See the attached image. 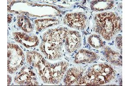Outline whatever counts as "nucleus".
Returning <instances> with one entry per match:
<instances>
[{"label": "nucleus", "mask_w": 130, "mask_h": 86, "mask_svg": "<svg viewBox=\"0 0 130 86\" xmlns=\"http://www.w3.org/2000/svg\"><path fill=\"white\" fill-rule=\"evenodd\" d=\"M104 54L110 63L116 66H122V57L121 55L108 46L105 48Z\"/></svg>", "instance_id": "0eeeda50"}, {"label": "nucleus", "mask_w": 130, "mask_h": 86, "mask_svg": "<svg viewBox=\"0 0 130 86\" xmlns=\"http://www.w3.org/2000/svg\"><path fill=\"white\" fill-rule=\"evenodd\" d=\"M115 43L117 47L122 50V37L118 36L115 39Z\"/></svg>", "instance_id": "1a4fd4ad"}, {"label": "nucleus", "mask_w": 130, "mask_h": 86, "mask_svg": "<svg viewBox=\"0 0 130 86\" xmlns=\"http://www.w3.org/2000/svg\"><path fill=\"white\" fill-rule=\"evenodd\" d=\"M85 69L80 67H74L70 68L65 74L64 82L66 85H71L75 83L83 74Z\"/></svg>", "instance_id": "423d86ee"}, {"label": "nucleus", "mask_w": 130, "mask_h": 86, "mask_svg": "<svg viewBox=\"0 0 130 86\" xmlns=\"http://www.w3.org/2000/svg\"><path fill=\"white\" fill-rule=\"evenodd\" d=\"M68 63L66 62H59L51 64L46 60L39 62L37 65L39 75L45 83L58 84L62 80L66 72Z\"/></svg>", "instance_id": "7ed1b4c3"}, {"label": "nucleus", "mask_w": 130, "mask_h": 86, "mask_svg": "<svg viewBox=\"0 0 130 86\" xmlns=\"http://www.w3.org/2000/svg\"><path fill=\"white\" fill-rule=\"evenodd\" d=\"M66 49L69 53H71L79 48L81 44L80 34L77 31L67 30L65 34Z\"/></svg>", "instance_id": "39448f33"}, {"label": "nucleus", "mask_w": 130, "mask_h": 86, "mask_svg": "<svg viewBox=\"0 0 130 86\" xmlns=\"http://www.w3.org/2000/svg\"><path fill=\"white\" fill-rule=\"evenodd\" d=\"M115 74L112 67L106 63L95 65L89 68L83 76L75 85H101L108 83L115 78Z\"/></svg>", "instance_id": "f257e3e1"}, {"label": "nucleus", "mask_w": 130, "mask_h": 86, "mask_svg": "<svg viewBox=\"0 0 130 86\" xmlns=\"http://www.w3.org/2000/svg\"><path fill=\"white\" fill-rule=\"evenodd\" d=\"M88 42L90 45L96 48H100L105 45V43L100 38V37L96 35H93L89 37Z\"/></svg>", "instance_id": "6e6552de"}, {"label": "nucleus", "mask_w": 130, "mask_h": 86, "mask_svg": "<svg viewBox=\"0 0 130 86\" xmlns=\"http://www.w3.org/2000/svg\"><path fill=\"white\" fill-rule=\"evenodd\" d=\"M95 20L96 25L93 28L94 31L107 41L112 39L122 28L121 19L113 12L96 15Z\"/></svg>", "instance_id": "f03ea898"}, {"label": "nucleus", "mask_w": 130, "mask_h": 86, "mask_svg": "<svg viewBox=\"0 0 130 86\" xmlns=\"http://www.w3.org/2000/svg\"><path fill=\"white\" fill-rule=\"evenodd\" d=\"M87 18L82 13H69L64 19V23L70 28L83 30L86 27Z\"/></svg>", "instance_id": "20e7f679"}]
</instances>
